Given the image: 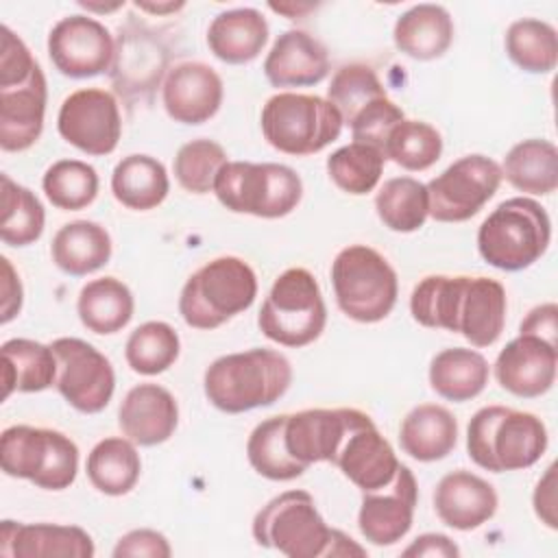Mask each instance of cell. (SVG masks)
<instances>
[{"label":"cell","mask_w":558,"mask_h":558,"mask_svg":"<svg viewBox=\"0 0 558 558\" xmlns=\"http://www.w3.org/2000/svg\"><path fill=\"white\" fill-rule=\"evenodd\" d=\"M506 312V288L490 277L429 275L410 294V314L418 325L460 333L475 349L501 338Z\"/></svg>","instance_id":"1"},{"label":"cell","mask_w":558,"mask_h":558,"mask_svg":"<svg viewBox=\"0 0 558 558\" xmlns=\"http://www.w3.org/2000/svg\"><path fill=\"white\" fill-rule=\"evenodd\" d=\"M290 384V360L264 347L220 355L203 375L207 401L227 414L268 408L288 392Z\"/></svg>","instance_id":"2"},{"label":"cell","mask_w":558,"mask_h":558,"mask_svg":"<svg viewBox=\"0 0 558 558\" xmlns=\"http://www.w3.org/2000/svg\"><path fill=\"white\" fill-rule=\"evenodd\" d=\"M547 442V427L536 414L506 405H484L466 425V453L490 473L534 466Z\"/></svg>","instance_id":"3"},{"label":"cell","mask_w":558,"mask_h":558,"mask_svg":"<svg viewBox=\"0 0 558 558\" xmlns=\"http://www.w3.org/2000/svg\"><path fill=\"white\" fill-rule=\"evenodd\" d=\"M549 242V214L530 196L506 198L477 229V251L482 259L506 272H519L536 264L547 253Z\"/></svg>","instance_id":"4"},{"label":"cell","mask_w":558,"mask_h":558,"mask_svg":"<svg viewBox=\"0 0 558 558\" xmlns=\"http://www.w3.org/2000/svg\"><path fill=\"white\" fill-rule=\"evenodd\" d=\"M257 296V275L235 255H222L194 270L181 288L179 314L192 329L211 331L246 312Z\"/></svg>","instance_id":"5"},{"label":"cell","mask_w":558,"mask_h":558,"mask_svg":"<svg viewBox=\"0 0 558 558\" xmlns=\"http://www.w3.org/2000/svg\"><path fill=\"white\" fill-rule=\"evenodd\" d=\"M327 325V305L316 277L301 266L283 270L270 286L257 314L259 331L290 349L320 338Z\"/></svg>","instance_id":"6"},{"label":"cell","mask_w":558,"mask_h":558,"mask_svg":"<svg viewBox=\"0 0 558 558\" xmlns=\"http://www.w3.org/2000/svg\"><path fill=\"white\" fill-rule=\"evenodd\" d=\"M336 303L355 323L384 320L399 296V279L390 262L366 244L344 246L331 262Z\"/></svg>","instance_id":"7"},{"label":"cell","mask_w":558,"mask_h":558,"mask_svg":"<svg viewBox=\"0 0 558 558\" xmlns=\"http://www.w3.org/2000/svg\"><path fill=\"white\" fill-rule=\"evenodd\" d=\"M264 140L279 153L305 157L320 153L342 133L340 111L323 96L279 92L262 107Z\"/></svg>","instance_id":"8"},{"label":"cell","mask_w":558,"mask_h":558,"mask_svg":"<svg viewBox=\"0 0 558 558\" xmlns=\"http://www.w3.org/2000/svg\"><path fill=\"white\" fill-rule=\"evenodd\" d=\"M214 194L233 214L255 218H283L303 198L301 177L275 161H227L216 177Z\"/></svg>","instance_id":"9"},{"label":"cell","mask_w":558,"mask_h":558,"mask_svg":"<svg viewBox=\"0 0 558 558\" xmlns=\"http://www.w3.org/2000/svg\"><path fill=\"white\" fill-rule=\"evenodd\" d=\"M0 464L9 477L44 490H65L78 473V447L59 429L11 425L0 436Z\"/></svg>","instance_id":"10"},{"label":"cell","mask_w":558,"mask_h":558,"mask_svg":"<svg viewBox=\"0 0 558 558\" xmlns=\"http://www.w3.org/2000/svg\"><path fill=\"white\" fill-rule=\"evenodd\" d=\"M333 527H329L307 490H286L262 506L253 519L257 545L277 549L288 558L327 556Z\"/></svg>","instance_id":"11"},{"label":"cell","mask_w":558,"mask_h":558,"mask_svg":"<svg viewBox=\"0 0 558 558\" xmlns=\"http://www.w3.org/2000/svg\"><path fill=\"white\" fill-rule=\"evenodd\" d=\"M504 177L495 159L473 153L456 159L427 187L429 218L436 222H464L473 218L499 190Z\"/></svg>","instance_id":"12"},{"label":"cell","mask_w":558,"mask_h":558,"mask_svg":"<svg viewBox=\"0 0 558 558\" xmlns=\"http://www.w3.org/2000/svg\"><path fill=\"white\" fill-rule=\"evenodd\" d=\"M57 355V390L83 414L102 412L116 390V373L105 353L94 344L63 336L50 342Z\"/></svg>","instance_id":"13"},{"label":"cell","mask_w":558,"mask_h":558,"mask_svg":"<svg viewBox=\"0 0 558 558\" xmlns=\"http://www.w3.org/2000/svg\"><path fill=\"white\" fill-rule=\"evenodd\" d=\"M59 135L92 157L111 155L122 135L118 100L102 87H83L63 98L57 116Z\"/></svg>","instance_id":"14"},{"label":"cell","mask_w":558,"mask_h":558,"mask_svg":"<svg viewBox=\"0 0 558 558\" xmlns=\"http://www.w3.org/2000/svg\"><path fill=\"white\" fill-rule=\"evenodd\" d=\"M48 57L63 76L92 78L113 68L116 41L96 17L65 15L48 33Z\"/></svg>","instance_id":"15"},{"label":"cell","mask_w":558,"mask_h":558,"mask_svg":"<svg viewBox=\"0 0 558 558\" xmlns=\"http://www.w3.org/2000/svg\"><path fill=\"white\" fill-rule=\"evenodd\" d=\"M416 499V477L410 466L399 464L395 477L386 486L362 493L357 512V527L362 536L377 547L401 541L412 527Z\"/></svg>","instance_id":"16"},{"label":"cell","mask_w":558,"mask_h":558,"mask_svg":"<svg viewBox=\"0 0 558 558\" xmlns=\"http://www.w3.org/2000/svg\"><path fill=\"white\" fill-rule=\"evenodd\" d=\"M366 416L355 408H312L286 414V449L305 469L314 462H333L344 436Z\"/></svg>","instance_id":"17"},{"label":"cell","mask_w":558,"mask_h":558,"mask_svg":"<svg viewBox=\"0 0 558 558\" xmlns=\"http://www.w3.org/2000/svg\"><path fill=\"white\" fill-rule=\"evenodd\" d=\"M558 368V342L541 336L519 333L495 360L497 384L521 399H534L551 390Z\"/></svg>","instance_id":"18"},{"label":"cell","mask_w":558,"mask_h":558,"mask_svg":"<svg viewBox=\"0 0 558 558\" xmlns=\"http://www.w3.org/2000/svg\"><path fill=\"white\" fill-rule=\"evenodd\" d=\"M225 96L220 74L203 61H183L168 70L161 85L166 113L179 124H203L211 120Z\"/></svg>","instance_id":"19"},{"label":"cell","mask_w":558,"mask_h":558,"mask_svg":"<svg viewBox=\"0 0 558 558\" xmlns=\"http://www.w3.org/2000/svg\"><path fill=\"white\" fill-rule=\"evenodd\" d=\"M0 554L9 558H92L96 547L78 525L4 519L0 523Z\"/></svg>","instance_id":"20"},{"label":"cell","mask_w":558,"mask_h":558,"mask_svg":"<svg viewBox=\"0 0 558 558\" xmlns=\"http://www.w3.org/2000/svg\"><path fill=\"white\" fill-rule=\"evenodd\" d=\"M331 464H336L349 482L366 493L386 486L401 462L373 418L366 416L344 436Z\"/></svg>","instance_id":"21"},{"label":"cell","mask_w":558,"mask_h":558,"mask_svg":"<svg viewBox=\"0 0 558 558\" xmlns=\"http://www.w3.org/2000/svg\"><path fill=\"white\" fill-rule=\"evenodd\" d=\"M118 425L122 434L140 447L161 445L170 440L179 425V403L174 395L159 384H137L124 395L118 408Z\"/></svg>","instance_id":"22"},{"label":"cell","mask_w":558,"mask_h":558,"mask_svg":"<svg viewBox=\"0 0 558 558\" xmlns=\"http://www.w3.org/2000/svg\"><path fill=\"white\" fill-rule=\"evenodd\" d=\"M432 499L438 519L460 532L484 525L495 517L499 506L495 486L466 469L442 475Z\"/></svg>","instance_id":"23"},{"label":"cell","mask_w":558,"mask_h":558,"mask_svg":"<svg viewBox=\"0 0 558 558\" xmlns=\"http://www.w3.org/2000/svg\"><path fill=\"white\" fill-rule=\"evenodd\" d=\"M48 87L41 65L20 85L0 87V148L28 150L44 131Z\"/></svg>","instance_id":"24"},{"label":"cell","mask_w":558,"mask_h":558,"mask_svg":"<svg viewBox=\"0 0 558 558\" xmlns=\"http://www.w3.org/2000/svg\"><path fill=\"white\" fill-rule=\"evenodd\" d=\"M327 74V48L301 28L281 33L264 59V76L272 87H310L325 81Z\"/></svg>","instance_id":"25"},{"label":"cell","mask_w":558,"mask_h":558,"mask_svg":"<svg viewBox=\"0 0 558 558\" xmlns=\"http://www.w3.org/2000/svg\"><path fill=\"white\" fill-rule=\"evenodd\" d=\"M268 41V22L253 7H238L218 13L207 28L209 52L229 65L255 61Z\"/></svg>","instance_id":"26"},{"label":"cell","mask_w":558,"mask_h":558,"mask_svg":"<svg viewBox=\"0 0 558 558\" xmlns=\"http://www.w3.org/2000/svg\"><path fill=\"white\" fill-rule=\"evenodd\" d=\"M453 31V20L445 7L423 2L397 17L392 41L405 57L414 61H432L449 50Z\"/></svg>","instance_id":"27"},{"label":"cell","mask_w":558,"mask_h":558,"mask_svg":"<svg viewBox=\"0 0 558 558\" xmlns=\"http://www.w3.org/2000/svg\"><path fill=\"white\" fill-rule=\"evenodd\" d=\"M113 242L109 231L94 220L65 222L52 238L50 257L70 277H85L109 264Z\"/></svg>","instance_id":"28"},{"label":"cell","mask_w":558,"mask_h":558,"mask_svg":"<svg viewBox=\"0 0 558 558\" xmlns=\"http://www.w3.org/2000/svg\"><path fill=\"white\" fill-rule=\"evenodd\" d=\"M458 442L456 416L438 403H421L412 408L399 425V445L403 453L418 462H436L447 458Z\"/></svg>","instance_id":"29"},{"label":"cell","mask_w":558,"mask_h":558,"mask_svg":"<svg viewBox=\"0 0 558 558\" xmlns=\"http://www.w3.org/2000/svg\"><path fill=\"white\" fill-rule=\"evenodd\" d=\"M2 399L13 392H41L57 381V355L50 344L31 338L2 342Z\"/></svg>","instance_id":"30"},{"label":"cell","mask_w":558,"mask_h":558,"mask_svg":"<svg viewBox=\"0 0 558 558\" xmlns=\"http://www.w3.org/2000/svg\"><path fill=\"white\" fill-rule=\"evenodd\" d=\"M427 377L438 397L453 403H464L482 395L490 377V366L480 351L451 347L432 357Z\"/></svg>","instance_id":"31"},{"label":"cell","mask_w":558,"mask_h":558,"mask_svg":"<svg viewBox=\"0 0 558 558\" xmlns=\"http://www.w3.org/2000/svg\"><path fill=\"white\" fill-rule=\"evenodd\" d=\"M135 312V299L129 286L116 277L87 281L76 299V314L83 327L98 336L122 331Z\"/></svg>","instance_id":"32"},{"label":"cell","mask_w":558,"mask_h":558,"mask_svg":"<svg viewBox=\"0 0 558 558\" xmlns=\"http://www.w3.org/2000/svg\"><path fill=\"white\" fill-rule=\"evenodd\" d=\"M170 192L166 166L150 155H126L111 172L113 198L133 211L159 207Z\"/></svg>","instance_id":"33"},{"label":"cell","mask_w":558,"mask_h":558,"mask_svg":"<svg viewBox=\"0 0 558 558\" xmlns=\"http://www.w3.org/2000/svg\"><path fill=\"white\" fill-rule=\"evenodd\" d=\"M501 177L519 192L547 196L558 187V148L549 140H521L504 157Z\"/></svg>","instance_id":"34"},{"label":"cell","mask_w":558,"mask_h":558,"mask_svg":"<svg viewBox=\"0 0 558 558\" xmlns=\"http://www.w3.org/2000/svg\"><path fill=\"white\" fill-rule=\"evenodd\" d=\"M85 473L98 493L122 497L135 488L142 473V458L135 442L126 436H109L92 447Z\"/></svg>","instance_id":"35"},{"label":"cell","mask_w":558,"mask_h":558,"mask_svg":"<svg viewBox=\"0 0 558 558\" xmlns=\"http://www.w3.org/2000/svg\"><path fill=\"white\" fill-rule=\"evenodd\" d=\"M377 218L395 233H414L429 218L427 187L414 177H392L375 194Z\"/></svg>","instance_id":"36"},{"label":"cell","mask_w":558,"mask_h":558,"mask_svg":"<svg viewBox=\"0 0 558 558\" xmlns=\"http://www.w3.org/2000/svg\"><path fill=\"white\" fill-rule=\"evenodd\" d=\"M504 46L510 61L530 74H547L558 63V35L545 20H514L506 31Z\"/></svg>","instance_id":"37"},{"label":"cell","mask_w":558,"mask_h":558,"mask_svg":"<svg viewBox=\"0 0 558 558\" xmlns=\"http://www.w3.org/2000/svg\"><path fill=\"white\" fill-rule=\"evenodd\" d=\"M283 427H286V414L270 416L257 423L246 440L248 464L253 466L255 473L272 482H290L307 471L288 453Z\"/></svg>","instance_id":"38"},{"label":"cell","mask_w":558,"mask_h":558,"mask_svg":"<svg viewBox=\"0 0 558 558\" xmlns=\"http://www.w3.org/2000/svg\"><path fill=\"white\" fill-rule=\"evenodd\" d=\"M2 181V220L0 238L9 246H28L37 242L46 227V211L33 190L15 183L9 174Z\"/></svg>","instance_id":"39"},{"label":"cell","mask_w":558,"mask_h":558,"mask_svg":"<svg viewBox=\"0 0 558 558\" xmlns=\"http://www.w3.org/2000/svg\"><path fill=\"white\" fill-rule=\"evenodd\" d=\"M181 351L179 333L163 320H146L131 331L124 344V357L133 373L159 375L168 371Z\"/></svg>","instance_id":"40"},{"label":"cell","mask_w":558,"mask_h":558,"mask_svg":"<svg viewBox=\"0 0 558 558\" xmlns=\"http://www.w3.org/2000/svg\"><path fill=\"white\" fill-rule=\"evenodd\" d=\"M98 172L81 159H59L44 172L41 187L46 198L63 211L89 207L98 196Z\"/></svg>","instance_id":"41"},{"label":"cell","mask_w":558,"mask_h":558,"mask_svg":"<svg viewBox=\"0 0 558 558\" xmlns=\"http://www.w3.org/2000/svg\"><path fill=\"white\" fill-rule=\"evenodd\" d=\"M386 157L371 144L351 142L327 157V174L347 194L364 196L373 192L384 174Z\"/></svg>","instance_id":"42"},{"label":"cell","mask_w":558,"mask_h":558,"mask_svg":"<svg viewBox=\"0 0 558 558\" xmlns=\"http://www.w3.org/2000/svg\"><path fill=\"white\" fill-rule=\"evenodd\" d=\"M442 155V135L436 126L423 120L403 118L388 133L384 157L410 172L432 168Z\"/></svg>","instance_id":"43"},{"label":"cell","mask_w":558,"mask_h":558,"mask_svg":"<svg viewBox=\"0 0 558 558\" xmlns=\"http://www.w3.org/2000/svg\"><path fill=\"white\" fill-rule=\"evenodd\" d=\"M386 96L377 72L366 63L342 65L327 87V100L340 111L344 124H351L362 111Z\"/></svg>","instance_id":"44"},{"label":"cell","mask_w":558,"mask_h":558,"mask_svg":"<svg viewBox=\"0 0 558 558\" xmlns=\"http://www.w3.org/2000/svg\"><path fill=\"white\" fill-rule=\"evenodd\" d=\"M227 150L207 137L185 142L174 155V179L190 194L214 192L216 177L227 163Z\"/></svg>","instance_id":"45"},{"label":"cell","mask_w":558,"mask_h":558,"mask_svg":"<svg viewBox=\"0 0 558 558\" xmlns=\"http://www.w3.org/2000/svg\"><path fill=\"white\" fill-rule=\"evenodd\" d=\"M37 68L28 46L4 24L0 28V87L24 83Z\"/></svg>","instance_id":"46"},{"label":"cell","mask_w":558,"mask_h":558,"mask_svg":"<svg viewBox=\"0 0 558 558\" xmlns=\"http://www.w3.org/2000/svg\"><path fill=\"white\" fill-rule=\"evenodd\" d=\"M111 554L113 558H168L172 556V547L161 532L140 527L120 536Z\"/></svg>","instance_id":"47"},{"label":"cell","mask_w":558,"mask_h":558,"mask_svg":"<svg viewBox=\"0 0 558 558\" xmlns=\"http://www.w3.org/2000/svg\"><path fill=\"white\" fill-rule=\"evenodd\" d=\"M532 506L541 523H545L549 530L558 527L556 517V464H549L543 477L536 482L532 493Z\"/></svg>","instance_id":"48"},{"label":"cell","mask_w":558,"mask_h":558,"mask_svg":"<svg viewBox=\"0 0 558 558\" xmlns=\"http://www.w3.org/2000/svg\"><path fill=\"white\" fill-rule=\"evenodd\" d=\"M0 266H2V281H0V292H2V310H0V323L7 325L11 323L20 310H22V301H24V290H22V281L20 275L15 272V268L11 266L9 257H0Z\"/></svg>","instance_id":"49"},{"label":"cell","mask_w":558,"mask_h":558,"mask_svg":"<svg viewBox=\"0 0 558 558\" xmlns=\"http://www.w3.org/2000/svg\"><path fill=\"white\" fill-rule=\"evenodd\" d=\"M403 556L408 558H458L460 556V547L445 534L438 532H425L421 536H416L403 551Z\"/></svg>","instance_id":"50"},{"label":"cell","mask_w":558,"mask_h":558,"mask_svg":"<svg viewBox=\"0 0 558 558\" xmlns=\"http://www.w3.org/2000/svg\"><path fill=\"white\" fill-rule=\"evenodd\" d=\"M519 333H532L541 336L549 342H556L558 336V305L556 303H543L527 312V316L519 325Z\"/></svg>","instance_id":"51"},{"label":"cell","mask_w":558,"mask_h":558,"mask_svg":"<svg viewBox=\"0 0 558 558\" xmlns=\"http://www.w3.org/2000/svg\"><path fill=\"white\" fill-rule=\"evenodd\" d=\"M366 549L360 547L351 536H347L340 530H333L331 534V543L327 549V556H338V558H347V556H364Z\"/></svg>","instance_id":"52"},{"label":"cell","mask_w":558,"mask_h":558,"mask_svg":"<svg viewBox=\"0 0 558 558\" xmlns=\"http://www.w3.org/2000/svg\"><path fill=\"white\" fill-rule=\"evenodd\" d=\"M268 7H270L275 13H281V15L290 17V20L305 17L310 11L316 9V4H312V2H301V4H292V2H279V4H275V2H270Z\"/></svg>","instance_id":"53"},{"label":"cell","mask_w":558,"mask_h":558,"mask_svg":"<svg viewBox=\"0 0 558 558\" xmlns=\"http://www.w3.org/2000/svg\"><path fill=\"white\" fill-rule=\"evenodd\" d=\"M135 7L140 11H146L153 15H168V13H177L179 9H183L185 2H135Z\"/></svg>","instance_id":"54"},{"label":"cell","mask_w":558,"mask_h":558,"mask_svg":"<svg viewBox=\"0 0 558 558\" xmlns=\"http://www.w3.org/2000/svg\"><path fill=\"white\" fill-rule=\"evenodd\" d=\"M83 9H87V11H98V13H111V11H116V9H120V7H124V2H113V4H92V2H78Z\"/></svg>","instance_id":"55"}]
</instances>
